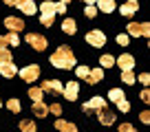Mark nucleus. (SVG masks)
Listing matches in <instances>:
<instances>
[{"mask_svg":"<svg viewBox=\"0 0 150 132\" xmlns=\"http://www.w3.org/2000/svg\"><path fill=\"white\" fill-rule=\"evenodd\" d=\"M51 64L57 66V68H64V71L73 68V66H75V55H73V51H71L69 46H60V48L51 55Z\"/></svg>","mask_w":150,"mask_h":132,"instance_id":"obj_1","label":"nucleus"},{"mask_svg":"<svg viewBox=\"0 0 150 132\" xmlns=\"http://www.w3.org/2000/svg\"><path fill=\"white\" fill-rule=\"evenodd\" d=\"M40 9H42L40 22H42L44 27H53V18H55V13H57V2H49V0H44Z\"/></svg>","mask_w":150,"mask_h":132,"instance_id":"obj_2","label":"nucleus"},{"mask_svg":"<svg viewBox=\"0 0 150 132\" xmlns=\"http://www.w3.org/2000/svg\"><path fill=\"white\" fill-rule=\"evenodd\" d=\"M126 29H128V35H132V38H148L150 35L148 22H130Z\"/></svg>","mask_w":150,"mask_h":132,"instance_id":"obj_3","label":"nucleus"},{"mask_svg":"<svg viewBox=\"0 0 150 132\" xmlns=\"http://www.w3.org/2000/svg\"><path fill=\"white\" fill-rule=\"evenodd\" d=\"M24 42L31 44L35 51H44V48H47V44H49V42H47V38L38 35V33H27V35H24Z\"/></svg>","mask_w":150,"mask_h":132,"instance_id":"obj_4","label":"nucleus"},{"mask_svg":"<svg viewBox=\"0 0 150 132\" xmlns=\"http://www.w3.org/2000/svg\"><path fill=\"white\" fill-rule=\"evenodd\" d=\"M20 77H22L24 81H29V84H31V81H35L38 77H40V66H38V64L24 66L22 71H20Z\"/></svg>","mask_w":150,"mask_h":132,"instance_id":"obj_5","label":"nucleus"},{"mask_svg":"<svg viewBox=\"0 0 150 132\" xmlns=\"http://www.w3.org/2000/svg\"><path fill=\"white\" fill-rule=\"evenodd\" d=\"M104 106H106V101H104L102 97H93V99H88V101L82 106V110H84L86 114H93V112H97V110H102Z\"/></svg>","mask_w":150,"mask_h":132,"instance_id":"obj_6","label":"nucleus"},{"mask_svg":"<svg viewBox=\"0 0 150 132\" xmlns=\"http://www.w3.org/2000/svg\"><path fill=\"white\" fill-rule=\"evenodd\" d=\"M86 42H88L91 46L99 48V46L106 44V35H104L102 31H91V33H86Z\"/></svg>","mask_w":150,"mask_h":132,"instance_id":"obj_7","label":"nucleus"},{"mask_svg":"<svg viewBox=\"0 0 150 132\" xmlns=\"http://www.w3.org/2000/svg\"><path fill=\"white\" fill-rule=\"evenodd\" d=\"M13 7H16V9H20L24 15H33V13L38 11V7L33 5V0H16Z\"/></svg>","mask_w":150,"mask_h":132,"instance_id":"obj_8","label":"nucleus"},{"mask_svg":"<svg viewBox=\"0 0 150 132\" xmlns=\"http://www.w3.org/2000/svg\"><path fill=\"white\" fill-rule=\"evenodd\" d=\"M42 90L44 93H53V95H60L62 90H64V86L60 84L57 79H44L42 81Z\"/></svg>","mask_w":150,"mask_h":132,"instance_id":"obj_9","label":"nucleus"},{"mask_svg":"<svg viewBox=\"0 0 150 132\" xmlns=\"http://www.w3.org/2000/svg\"><path fill=\"white\" fill-rule=\"evenodd\" d=\"M115 64H117L122 71H132V66H135V60H132V55L124 53V55H119L117 60H115Z\"/></svg>","mask_w":150,"mask_h":132,"instance_id":"obj_10","label":"nucleus"},{"mask_svg":"<svg viewBox=\"0 0 150 132\" xmlns=\"http://www.w3.org/2000/svg\"><path fill=\"white\" fill-rule=\"evenodd\" d=\"M97 117H99V123H102V126H112V121H115L117 114H112L110 110H106V106H104L102 110H97Z\"/></svg>","mask_w":150,"mask_h":132,"instance_id":"obj_11","label":"nucleus"},{"mask_svg":"<svg viewBox=\"0 0 150 132\" xmlns=\"http://www.w3.org/2000/svg\"><path fill=\"white\" fill-rule=\"evenodd\" d=\"M62 93H64V97L69 99V101H75V99H77V93H80L77 81H69V84L64 86V90H62Z\"/></svg>","mask_w":150,"mask_h":132,"instance_id":"obj_12","label":"nucleus"},{"mask_svg":"<svg viewBox=\"0 0 150 132\" xmlns=\"http://www.w3.org/2000/svg\"><path fill=\"white\" fill-rule=\"evenodd\" d=\"M5 27L9 29V33H18V31H22V29H24V22H22V20H18V18H7L5 20Z\"/></svg>","mask_w":150,"mask_h":132,"instance_id":"obj_13","label":"nucleus"},{"mask_svg":"<svg viewBox=\"0 0 150 132\" xmlns=\"http://www.w3.org/2000/svg\"><path fill=\"white\" fill-rule=\"evenodd\" d=\"M137 9H139V2H137V0H128V2H124V5L119 7V13L122 15H132Z\"/></svg>","mask_w":150,"mask_h":132,"instance_id":"obj_14","label":"nucleus"},{"mask_svg":"<svg viewBox=\"0 0 150 132\" xmlns=\"http://www.w3.org/2000/svg\"><path fill=\"white\" fill-rule=\"evenodd\" d=\"M0 75H5V77H16V75H18L16 64H13V62H5V64H0Z\"/></svg>","mask_w":150,"mask_h":132,"instance_id":"obj_15","label":"nucleus"},{"mask_svg":"<svg viewBox=\"0 0 150 132\" xmlns=\"http://www.w3.org/2000/svg\"><path fill=\"white\" fill-rule=\"evenodd\" d=\"M31 112L35 114V117H47V112H49V106L44 104V101H33V106H31Z\"/></svg>","mask_w":150,"mask_h":132,"instance_id":"obj_16","label":"nucleus"},{"mask_svg":"<svg viewBox=\"0 0 150 132\" xmlns=\"http://www.w3.org/2000/svg\"><path fill=\"white\" fill-rule=\"evenodd\" d=\"M55 130H60V132H77V128H75L73 123L64 121V119H57L55 121Z\"/></svg>","mask_w":150,"mask_h":132,"instance_id":"obj_17","label":"nucleus"},{"mask_svg":"<svg viewBox=\"0 0 150 132\" xmlns=\"http://www.w3.org/2000/svg\"><path fill=\"white\" fill-rule=\"evenodd\" d=\"M102 77H104V71H102V68H93V71H88L86 81H88V84H97V81H102Z\"/></svg>","mask_w":150,"mask_h":132,"instance_id":"obj_18","label":"nucleus"},{"mask_svg":"<svg viewBox=\"0 0 150 132\" xmlns=\"http://www.w3.org/2000/svg\"><path fill=\"white\" fill-rule=\"evenodd\" d=\"M97 2V7L102 11H106V13H112V9H117L115 7V0H95Z\"/></svg>","mask_w":150,"mask_h":132,"instance_id":"obj_19","label":"nucleus"},{"mask_svg":"<svg viewBox=\"0 0 150 132\" xmlns=\"http://www.w3.org/2000/svg\"><path fill=\"white\" fill-rule=\"evenodd\" d=\"M62 31H64V33H69V35H73V33L77 31V27H75V22H73L71 18H66L64 22H62Z\"/></svg>","mask_w":150,"mask_h":132,"instance_id":"obj_20","label":"nucleus"},{"mask_svg":"<svg viewBox=\"0 0 150 132\" xmlns=\"http://www.w3.org/2000/svg\"><path fill=\"white\" fill-rule=\"evenodd\" d=\"M108 97H110V101H122V99H126L124 97V90H119V88H110V93H108Z\"/></svg>","mask_w":150,"mask_h":132,"instance_id":"obj_21","label":"nucleus"},{"mask_svg":"<svg viewBox=\"0 0 150 132\" xmlns=\"http://www.w3.org/2000/svg\"><path fill=\"white\" fill-rule=\"evenodd\" d=\"M122 81L132 86V84L137 81V77H135V73H132V71H122Z\"/></svg>","mask_w":150,"mask_h":132,"instance_id":"obj_22","label":"nucleus"},{"mask_svg":"<svg viewBox=\"0 0 150 132\" xmlns=\"http://www.w3.org/2000/svg\"><path fill=\"white\" fill-rule=\"evenodd\" d=\"M29 97H31L33 101H42V97H44V90H42V88H35V86H33V88L29 90Z\"/></svg>","mask_w":150,"mask_h":132,"instance_id":"obj_23","label":"nucleus"},{"mask_svg":"<svg viewBox=\"0 0 150 132\" xmlns=\"http://www.w3.org/2000/svg\"><path fill=\"white\" fill-rule=\"evenodd\" d=\"M20 130L22 132H35V123L29 121V119H24V121H20Z\"/></svg>","mask_w":150,"mask_h":132,"instance_id":"obj_24","label":"nucleus"},{"mask_svg":"<svg viewBox=\"0 0 150 132\" xmlns=\"http://www.w3.org/2000/svg\"><path fill=\"white\" fill-rule=\"evenodd\" d=\"M99 62H102L104 68H110V66L115 64V57H112V55H102V60H99Z\"/></svg>","mask_w":150,"mask_h":132,"instance_id":"obj_25","label":"nucleus"},{"mask_svg":"<svg viewBox=\"0 0 150 132\" xmlns=\"http://www.w3.org/2000/svg\"><path fill=\"white\" fill-rule=\"evenodd\" d=\"M5 62H13V57L7 48H0V64H5Z\"/></svg>","mask_w":150,"mask_h":132,"instance_id":"obj_26","label":"nucleus"},{"mask_svg":"<svg viewBox=\"0 0 150 132\" xmlns=\"http://www.w3.org/2000/svg\"><path fill=\"white\" fill-rule=\"evenodd\" d=\"M7 108H9L11 112H20V101L18 99H9V101H7Z\"/></svg>","mask_w":150,"mask_h":132,"instance_id":"obj_27","label":"nucleus"},{"mask_svg":"<svg viewBox=\"0 0 150 132\" xmlns=\"http://www.w3.org/2000/svg\"><path fill=\"white\" fill-rule=\"evenodd\" d=\"M7 44H13V46H18V44H20L18 33H9V35H7Z\"/></svg>","mask_w":150,"mask_h":132,"instance_id":"obj_28","label":"nucleus"},{"mask_svg":"<svg viewBox=\"0 0 150 132\" xmlns=\"http://www.w3.org/2000/svg\"><path fill=\"white\" fill-rule=\"evenodd\" d=\"M88 71H91V68H86V66H77V77L86 79V77H88Z\"/></svg>","mask_w":150,"mask_h":132,"instance_id":"obj_29","label":"nucleus"},{"mask_svg":"<svg viewBox=\"0 0 150 132\" xmlns=\"http://www.w3.org/2000/svg\"><path fill=\"white\" fill-rule=\"evenodd\" d=\"M117 108L122 110V112H128V110H130V104H128L126 99H122V101H117Z\"/></svg>","mask_w":150,"mask_h":132,"instance_id":"obj_30","label":"nucleus"},{"mask_svg":"<svg viewBox=\"0 0 150 132\" xmlns=\"http://www.w3.org/2000/svg\"><path fill=\"white\" fill-rule=\"evenodd\" d=\"M84 13H86V18H95V13H97V9H95L93 5H86V9H84Z\"/></svg>","mask_w":150,"mask_h":132,"instance_id":"obj_31","label":"nucleus"},{"mask_svg":"<svg viewBox=\"0 0 150 132\" xmlns=\"http://www.w3.org/2000/svg\"><path fill=\"white\" fill-rule=\"evenodd\" d=\"M137 81H141L144 86H148V84H150V75H148V73H141V75L137 77Z\"/></svg>","mask_w":150,"mask_h":132,"instance_id":"obj_32","label":"nucleus"},{"mask_svg":"<svg viewBox=\"0 0 150 132\" xmlns=\"http://www.w3.org/2000/svg\"><path fill=\"white\" fill-rule=\"evenodd\" d=\"M119 132H137V130L130 126V123H122V126H119Z\"/></svg>","mask_w":150,"mask_h":132,"instance_id":"obj_33","label":"nucleus"},{"mask_svg":"<svg viewBox=\"0 0 150 132\" xmlns=\"http://www.w3.org/2000/svg\"><path fill=\"white\" fill-rule=\"evenodd\" d=\"M117 44H122V46H126V44H128V35H126V33L117 35Z\"/></svg>","mask_w":150,"mask_h":132,"instance_id":"obj_34","label":"nucleus"},{"mask_svg":"<svg viewBox=\"0 0 150 132\" xmlns=\"http://www.w3.org/2000/svg\"><path fill=\"white\" fill-rule=\"evenodd\" d=\"M49 112H53V114H62L60 104H53V106H49Z\"/></svg>","mask_w":150,"mask_h":132,"instance_id":"obj_35","label":"nucleus"},{"mask_svg":"<svg viewBox=\"0 0 150 132\" xmlns=\"http://www.w3.org/2000/svg\"><path fill=\"white\" fill-rule=\"evenodd\" d=\"M139 97H141V101H150V90H148V88H146V90H141V95H139Z\"/></svg>","mask_w":150,"mask_h":132,"instance_id":"obj_36","label":"nucleus"},{"mask_svg":"<svg viewBox=\"0 0 150 132\" xmlns=\"http://www.w3.org/2000/svg\"><path fill=\"white\" fill-rule=\"evenodd\" d=\"M139 119H141L144 123H150V112H148V110H146V112H141V114H139Z\"/></svg>","mask_w":150,"mask_h":132,"instance_id":"obj_37","label":"nucleus"},{"mask_svg":"<svg viewBox=\"0 0 150 132\" xmlns=\"http://www.w3.org/2000/svg\"><path fill=\"white\" fill-rule=\"evenodd\" d=\"M57 13H66V5H62V2H57Z\"/></svg>","mask_w":150,"mask_h":132,"instance_id":"obj_38","label":"nucleus"},{"mask_svg":"<svg viewBox=\"0 0 150 132\" xmlns=\"http://www.w3.org/2000/svg\"><path fill=\"white\" fill-rule=\"evenodd\" d=\"M0 48H7V38L5 35H0Z\"/></svg>","mask_w":150,"mask_h":132,"instance_id":"obj_39","label":"nucleus"},{"mask_svg":"<svg viewBox=\"0 0 150 132\" xmlns=\"http://www.w3.org/2000/svg\"><path fill=\"white\" fill-rule=\"evenodd\" d=\"M5 5H7V7H13V5H16V0H5Z\"/></svg>","mask_w":150,"mask_h":132,"instance_id":"obj_40","label":"nucleus"},{"mask_svg":"<svg viewBox=\"0 0 150 132\" xmlns=\"http://www.w3.org/2000/svg\"><path fill=\"white\" fill-rule=\"evenodd\" d=\"M84 2H86V5H93V2H95V0H84Z\"/></svg>","mask_w":150,"mask_h":132,"instance_id":"obj_41","label":"nucleus"},{"mask_svg":"<svg viewBox=\"0 0 150 132\" xmlns=\"http://www.w3.org/2000/svg\"><path fill=\"white\" fill-rule=\"evenodd\" d=\"M60 2H62V5H69V2H71V0H60Z\"/></svg>","mask_w":150,"mask_h":132,"instance_id":"obj_42","label":"nucleus"},{"mask_svg":"<svg viewBox=\"0 0 150 132\" xmlns=\"http://www.w3.org/2000/svg\"><path fill=\"white\" fill-rule=\"evenodd\" d=\"M0 108H2V101H0Z\"/></svg>","mask_w":150,"mask_h":132,"instance_id":"obj_43","label":"nucleus"}]
</instances>
